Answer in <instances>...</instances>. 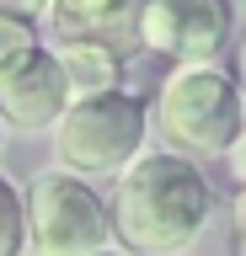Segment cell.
<instances>
[{"instance_id":"cell-1","label":"cell","mask_w":246,"mask_h":256,"mask_svg":"<svg viewBox=\"0 0 246 256\" xmlns=\"http://www.w3.org/2000/svg\"><path fill=\"white\" fill-rule=\"evenodd\" d=\"M214 219V187L198 160L171 150H145L113 176L107 224L123 256H182Z\"/></svg>"},{"instance_id":"cell-13","label":"cell","mask_w":246,"mask_h":256,"mask_svg":"<svg viewBox=\"0 0 246 256\" xmlns=\"http://www.w3.org/2000/svg\"><path fill=\"white\" fill-rule=\"evenodd\" d=\"M230 240H235V256H246V187H235V208H230Z\"/></svg>"},{"instance_id":"cell-2","label":"cell","mask_w":246,"mask_h":256,"mask_svg":"<svg viewBox=\"0 0 246 256\" xmlns=\"http://www.w3.org/2000/svg\"><path fill=\"white\" fill-rule=\"evenodd\" d=\"M155 134L166 139L171 155L209 160L225 155V144L235 139V128L246 118L241 80L225 64H177L155 91Z\"/></svg>"},{"instance_id":"cell-3","label":"cell","mask_w":246,"mask_h":256,"mask_svg":"<svg viewBox=\"0 0 246 256\" xmlns=\"http://www.w3.org/2000/svg\"><path fill=\"white\" fill-rule=\"evenodd\" d=\"M54 155L75 176H118L145 155L150 139V107L134 91H107V96H81L59 112Z\"/></svg>"},{"instance_id":"cell-16","label":"cell","mask_w":246,"mask_h":256,"mask_svg":"<svg viewBox=\"0 0 246 256\" xmlns=\"http://www.w3.org/2000/svg\"><path fill=\"white\" fill-rule=\"evenodd\" d=\"M241 102H246V75H241Z\"/></svg>"},{"instance_id":"cell-15","label":"cell","mask_w":246,"mask_h":256,"mask_svg":"<svg viewBox=\"0 0 246 256\" xmlns=\"http://www.w3.org/2000/svg\"><path fill=\"white\" fill-rule=\"evenodd\" d=\"M0 150H6V123H0Z\"/></svg>"},{"instance_id":"cell-11","label":"cell","mask_w":246,"mask_h":256,"mask_svg":"<svg viewBox=\"0 0 246 256\" xmlns=\"http://www.w3.org/2000/svg\"><path fill=\"white\" fill-rule=\"evenodd\" d=\"M225 166H230V176H235V187H246V118H241V128H235V139L225 144Z\"/></svg>"},{"instance_id":"cell-10","label":"cell","mask_w":246,"mask_h":256,"mask_svg":"<svg viewBox=\"0 0 246 256\" xmlns=\"http://www.w3.org/2000/svg\"><path fill=\"white\" fill-rule=\"evenodd\" d=\"M27 48H38V27H33V22H11V16H0V75H6Z\"/></svg>"},{"instance_id":"cell-4","label":"cell","mask_w":246,"mask_h":256,"mask_svg":"<svg viewBox=\"0 0 246 256\" xmlns=\"http://www.w3.org/2000/svg\"><path fill=\"white\" fill-rule=\"evenodd\" d=\"M27 256H91L113 246L107 198L75 171H38L22 192Z\"/></svg>"},{"instance_id":"cell-6","label":"cell","mask_w":246,"mask_h":256,"mask_svg":"<svg viewBox=\"0 0 246 256\" xmlns=\"http://www.w3.org/2000/svg\"><path fill=\"white\" fill-rule=\"evenodd\" d=\"M70 107V86L59 75V59H54L49 43L27 48L6 75H0V123L22 128V134H43V128L59 123V112Z\"/></svg>"},{"instance_id":"cell-9","label":"cell","mask_w":246,"mask_h":256,"mask_svg":"<svg viewBox=\"0 0 246 256\" xmlns=\"http://www.w3.org/2000/svg\"><path fill=\"white\" fill-rule=\"evenodd\" d=\"M0 256H27V208L22 187L0 171Z\"/></svg>"},{"instance_id":"cell-8","label":"cell","mask_w":246,"mask_h":256,"mask_svg":"<svg viewBox=\"0 0 246 256\" xmlns=\"http://www.w3.org/2000/svg\"><path fill=\"white\" fill-rule=\"evenodd\" d=\"M54 59H59V75L70 86V102L107 96L129 86V59L107 43H54Z\"/></svg>"},{"instance_id":"cell-17","label":"cell","mask_w":246,"mask_h":256,"mask_svg":"<svg viewBox=\"0 0 246 256\" xmlns=\"http://www.w3.org/2000/svg\"><path fill=\"white\" fill-rule=\"evenodd\" d=\"M241 64H246V43H241Z\"/></svg>"},{"instance_id":"cell-7","label":"cell","mask_w":246,"mask_h":256,"mask_svg":"<svg viewBox=\"0 0 246 256\" xmlns=\"http://www.w3.org/2000/svg\"><path fill=\"white\" fill-rule=\"evenodd\" d=\"M134 16H139V0H49V22L54 43H107L129 59L134 48Z\"/></svg>"},{"instance_id":"cell-5","label":"cell","mask_w":246,"mask_h":256,"mask_svg":"<svg viewBox=\"0 0 246 256\" xmlns=\"http://www.w3.org/2000/svg\"><path fill=\"white\" fill-rule=\"evenodd\" d=\"M134 43L171 64H214L230 43V0H139Z\"/></svg>"},{"instance_id":"cell-12","label":"cell","mask_w":246,"mask_h":256,"mask_svg":"<svg viewBox=\"0 0 246 256\" xmlns=\"http://www.w3.org/2000/svg\"><path fill=\"white\" fill-rule=\"evenodd\" d=\"M43 11H49V0H0V16H11V22H43Z\"/></svg>"},{"instance_id":"cell-14","label":"cell","mask_w":246,"mask_h":256,"mask_svg":"<svg viewBox=\"0 0 246 256\" xmlns=\"http://www.w3.org/2000/svg\"><path fill=\"white\" fill-rule=\"evenodd\" d=\"M91 256H123V251H118V246H102V251H91Z\"/></svg>"}]
</instances>
